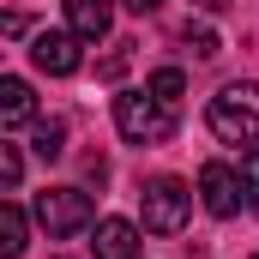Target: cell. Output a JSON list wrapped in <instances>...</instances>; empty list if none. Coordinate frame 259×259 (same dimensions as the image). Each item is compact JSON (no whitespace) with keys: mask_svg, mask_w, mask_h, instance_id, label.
<instances>
[{"mask_svg":"<svg viewBox=\"0 0 259 259\" xmlns=\"http://www.w3.org/2000/svg\"><path fill=\"white\" fill-rule=\"evenodd\" d=\"M205 127L223 145H253L259 139V84H223L205 109Z\"/></svg>","mask_w":259,"mask_h":259,"instance_id":"obj_1","label":"cell"},{"mask_svg":"<svg viewBox=\"0 0 259 259\" xmlns=\"http://www.w3.org/2000/svg\"><path fill=\"white\" fill-rule=\"evenodd\" d=\"M115 127L127 133L133 145H163L175 133V103H163L151 91H121L115 97Z\"/></svg>","mask_w":259,"mask_h":259,"instance_id":"obj_2","label":"cell"},{"mask_svg":"<svg viewBox=\"0 0 259 259\" xmlns=\"http://www.w3.org/2000/svg\"><path fill=\"white\" fill-rule=\"evenodd\" d=\"M139 199H145V229H151V235H181V229H187L193 193H187L181 175H157V181H145Z\"/></svg>","mask_w":259,"mask_h":259,"instance_id":"obj_3","label":"cell"},{"mask_svg":"<svg viewBox=\"0 0 259 259\" xmlns=\"http://www.w3.org/2000/svg\"><path fill=\"white\" fill-rule=\"evenodd\" d=\"M36 223H42L55 241L91 229V193H84V187H42V193H36Z\"/></svg>","mask_w":259,"mask_h":259,"instance_id":"obj_4","label":"cell"},{"mask_svg":"<svg viewBox=\"0 0 259 259\" xmlns=\"http://www.w3.org/2000/svg\"><path fill=\"white\" fill-rule=\"evenodd\" d=\"M241 199H247V187H241V175H235L229 163H205V169H199V205H205L211 217H235Z\"/></svg>","mask_w":259,"mask_h":259,"instance_id":"obj_5","label":"cell"},{"mask_svg":"<svg viewBox=\"0 0 259 259\" xmlns=\"http://www.w3.org/2000/svg\"><path fill=\"white\" fill-rule=\"evenodd\" d=\"M78 42L84 36H72V30H42L36 42H30V61H36V72H55V78H66V72H78Z\"/></svg>","mask_w":259,"mask_h":259,"instance_id":"obj_6","label":"cell"},{"mask_svg":"<svg viewBox=\"0 0 259 259\" xmlns=\"http://www.w3.org/2000/svg\"><path fill=\"white\" fill-rule=\"evenodd\" d=\"M109 24H115V0H66V30L72 36L97 42V36H109Z\"/></svg>","mask_w":259,"mask_h":259,"instance_id":"obj_7","label":"cell"},{"mask_svg":"<svg viewBox=\"0 0 259 259\" xmlns=\"http://www.w3.org/2000/svg\"><path fill=\"white\" fill-rule=\"evenodd\" d=\"M91 253H97V259H139V229H133L127 217H103Z\"/></svg>","mask_w":259,"mask_h":259,"instance_id":"obj_8","label":"cell"},{"mask_svg":"<svg viewBox=\"0 0 259 259\" xmlns=\"http://www.w3.org/2000/svg\"><path fill=\"white\" fill-rule=\"evenodd\" d=\"M36 115V97L24 78H0V127H24Z\"/></svg>","mask_w":259,"mask_h":259,"instance_id":"obj_9","label":"cell"},{"mask_svg":"<svg viewBox=\"0 0 259 259\" xmlns=\"http://www.w3.org/2000/svg\"><path fill=\"white\" fill-rule=\"evenodd\" d=\"M24 247H30V217H24V211L6 199V205H0V253H6V259H18Z\"/></svg>","mask_w":259,"mask_h":259,"instance_id":"obj_10","label":"cell"},{"mask_svg":"<svg viewBox=\"0 0 259 259\" xmlns=\"http://www.w3.org/2000/svg\"><path fill=\"white\" fill-rule=\"evenodd\" d=\"M30 151H36L42 163H61L66 157V121H55V115H49V121H30Z\"/></svg>","mask_w":259,"mask_h":259,"instance_id":"obj_11","label":"cell"},{"mask_svg":"<svg viewBox=\"0 0 259 259\" xmlns=\"http://www.w3.org/2000/svg\"><path fill=\"white\" fill-rule=\"evenodd\" d=\"M145 91H151V97H163V103H181V91H187V78H181V66H157Z\"/></svg>","mask_w":259,"mask_h":259,"instance_id":"obj_12","label":"cell"},{"mask_svg":"<svg viewBox=\"0 0 259 259\" xmlns=\"http://www.w3.org/2000/svg\"><path fill=\"white\" fill-rule=\"evenodd\" d=\"M241 187H247V205L259 211V145L241 151Z\"/></svg>","mask_w":259,"mask_h":259,"instance_id":"obj_13","label":"cell"},{"mask_svg":"<svg viewBox=\"0 0 259 259\" xmlns=\"http://www.w3.org/2000/svg\"><path fill=\"white\" fill-rule=\"evenodd\" d=\"M187 49H193L199 61H211V55H223V49H217V36H211L205 24H187Z\"/></svg>","mask_w":259,"mask_h":259,"instance_id":"obj_14","label":"cell"},{"mask_svg":"<svg viewBox=\"0 0 259 259\" xmlns=\"http://www.w3.org/2000/svg\"><path fill=\"white\" fill-rule=\"evenodd\" d=\"M18 175H24V157H18V145H0V181H6V187H18Z\"/></svg>","mask_w":259,"mask_h":259,"instance_id":"obj_15","label":"cell"},{"mask_svg":"<svg viewBox=\"0 0 259 259\" xmlns=\"http://www.w3.org/2000/svg\"><path fill=\"white\" fill-rule=\"evenodd\" d=\"M127 49H133V42H115V55H109V61L97 66V72H103V78H121V72H127V61H133Z\"/></svg>","mask_w":259,"mask_h":259,"instance_id":"obj_16","label":"cell"},{"mask_svg":"<svg viewBox=\"0 0 259 259\" xmlns=\"http://www.w3.org/2000/svg\"><path fill=\"white\" fill-rule=\"evenodd\" d=\"M84 175H91V181H109V163H103V157L91 151V157H84Z\"/></svg>","mask_w":259,"mask_h":259,"instance_id":"obj_17","label":"cell"},{"mask_svg":"<svg viewBox=\"0 0 259 259\" xmlns=\"http://www.w3.org/2000/svg\"><path fill=\"white\" fill-rule=\"evenodd\" d=\"M121 6H127V12H139V18H145V12H157L163 0H121Z\"/></svg>","mask_w":259,"mask_h":259,"instance_id":"obj_18","label":"cell"},{"mask_svg":"<svg viewBox=\"0 0 259 259\" xmlns=\"http://www.w3.org/2000/svg\"><path fill=\"white\" fill-rule=\"evenodd\" d=\"M199 6H205V12H223V6H229V0H199Z\"/></svg>","mask_w":259,"mask_h":259,"instance_id":"obj_19","label":"cell"},{"mask_svg":"<svg viewBox=\"0 0 259 259\" xmlns=\"http://www.w3.org/2000/svg\"><path fill=\"white\" fill-rule=\"evenodd\" d=\"M253 259H259V253H253Z\"/></svg>","mask_w":259,"mask_h":259,"instance_id":"obj_20","label":"cell"}]
</instances>
